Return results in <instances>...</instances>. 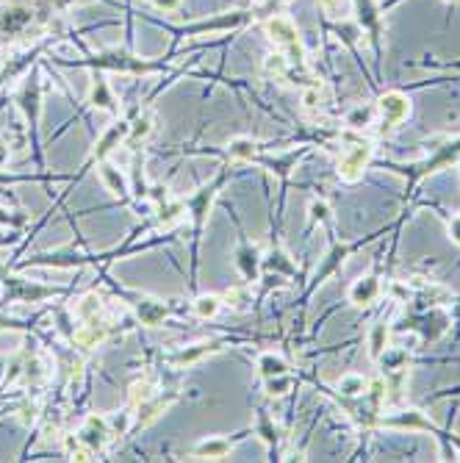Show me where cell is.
I'll return each instance as SVG.
<instances>
[{
  "label": "cell",
  "mask_w": 460,
  "mask_h": 463,
  "mask_svg": "<svg viewBox=\"0 0 460 463\" xmlns=\"http://www.w3.org/2000/svg\"><path fill=\"white\" fill-rule=\"evenodd\" d=\"M194 311H197L200 317H214V314L219 311V297H214V294L200 297V300L194 302Z\"/></svg>",
  "instance_id": "21"
},
{
  "label": "cell",
  "mask_w": 460,
  "mask_h": 463,
  "mask_svg": "<svg viewBox=\"0 0 460 463\" xmlns=\"http://www.w3.org/2000/svg\"><path fill=\"white\" fill-rule=\"evenodd\" d=\"M266 70L275 72V75H283L286 72V59L283 56H269L266 59Z\"/></svg>",
  "instance_id": "26"
},
{
  "label": "cell",
  "mask_w": 460,
  "mask_h": 463,
  "mask_svg": "<svg viewBox=\"0 0 460 463\" xmlns=\"http://www.w3.org/2000/svg\"><path fill=\"white\" fill-rule=\"evenodd\" d=\"M100 175H103V181L109 184V189L114 191V194H125V181H122V175L116 172L111 164H103V169H100Z\"/></svg>",
  "instance_id": "15"
},
{
  "label": "cell",
  "mask_w": 460,
  "mask_h": 463,
  "mask_svg": "<svg viewBox=\"0 0 460 463\" xmlns=\"http://www.w3.org/2000/svg\"><path fill=\"white\" fill-rule=\"evenodd\" d=\"M449 236L460 244V214L458 216H452V222H449Z\"/></svg>",
  "instance_id": "31"
},
{
  "label": "cell",
  "mask_w": 460,
  "mask_h": 463,
  "mask_svg": "<svg viewBox=\"0 0 460 463\" xmlns=\"http://www.w3.org/2000/svg\"><path fill=\"white\" fill-rule=\"evenodd\" d=\"M0 377H3V361H0Z\"/></svg>",
  "instance_id": "34"
},
{
  "label": "cell",
  "mask_w": 460,
  "mask_h": 463,
  "mask_svg": "<svg viewBox=\"0 0 460 463\" xmlns=\"http://www.w3.org/2000/svg\"><path fill=\"white\" fill-rule=\"evenodd\" d=\"M389 347V327L386 324H374V330H371V339H369V352H371V358H380L383 352Z\"/></svg>",
  "instance_id": "12"
},
{
  "label": "cell",
  "mask_w": 460,
  "mask_h": 463,
  "mask_svg": "<svg viewBox=\"0 0 460 463\" xmlns=\"http://www.w3.org/2000/svg\"><path fill=\"white\" fill-rule=\"evenodd\" d=\"M258 367H261V374L269 380V377H280V374H286V361L283 358H275V355H264L261 361H258Z\"/></svg>",
  "instance_id": "13"
},
{
  "label": "cell",
  "mask_w": 460,
  "mask_h": 463,
  "mask_svg": "<svg viewBox=\"0 0 460 463\" xmlns=\"http://www.w3.org/2000/svg\"><path fill=\"white\" fill-rule=\"evenodd\" d=\"M253 139H233L230 141V156L236 159H253Z\"/></svg>",
  "instance_id": "22"
},
{
  "label": "cell",
  "mask_w": 460,
  "mask_h": 463,
  "mask_svg": "<svg viewBox=\"0 0 460 463\" xmlns=\"http://www.w3.org/2000/svg\"><path fill=\"white\" fill-rule=\"evenodd\" d=\"M319 9H322L327 17H333V20H341V17H346V3H344V0H319Z\"/></svg>",
  "instance_id": "19"
},
{
  "label": "cell",
  "mask_w": 460,
  "mask_h": 463,
  "mask_svg": "<svg viewBox=\"0 0 460 463\" xmlns=\"http://www.w3.org/2000/svg\"><path fill=\"white\" fill-rule=\"evenodd\" d=\"M236 261H239V269L244 272V278L255 280L258 278V250L250 247L247 242L239 247V253H236Z\"/></svg>",
  "instance_id": "7"
},
{
  "label": "cell",
  "mask_w": 460,
  "mask_h": 463,
  "mask_svg": "<svg viewBox=\"0 0 460 463\" xmlns=\"http://www.w3.org/2000/svg\"><path fill=\"white\" fill-rule=\"evenodd\" d=\"M92 100H94V106H100V109H114V97L109 94V86H106L103 81H97V84H94Z\"/></svg>",
  "instance_id": "18"
},
{
  "label": "cell",
  "mask_w": 460,
  "mask_h": 463,
  "mask_svg": "<svg viewBox=\"0 0 460 463\" xmlns=\"http://www.w3.org/2000/svg\"><path fill=\"white\" fill-rule=\"evenodd\" d=\"M446 322H449V319H446L441 311H430V314H424V317L414 319V324H411V327H414V330H419V333H421L427 342H433V339H438V336L446 330Z\"/></svg>",
  "instance_id": "4"
},
{
  "label": "cell",
  "mask_w": 460,
  "mask_h": 463,
  "mask_svg": "<svg viewBox=\"0 0 460 463\" xmlns=\"http://www.w3.org/2000/svg\"><path fill=\"white\" fill-rule=\"evenodd\" d=\"M23 109L28 111V116H36V109H39V86L36 84H28L23 89Z\"/></svg>",
  "instance_id": "16"
},
{
  "label": "cell",
  "mask_w": 460,
  "mask_h": 463,
  "mask_svg": "<svg viewBox=\"0 0 460 463\" xmlns=\"http://www.w3.org/2000/svg\"><path fill=\"white\" fill-rule=\"evenodd\" d=\"M211 349H216V342H211V344H197V347L181 352V355H178V364H191V361L203 358V355H206V352H211Z\"/></svg>",
  "instance_id": "20"
},
{
  "label": "cell",
  "mask_w": 460,
  "mask_h": 463,
  "mask_svg": "<svg viewBox=\"0 0 460 463\" xmlns=\"http://www.w3.org/2000/svg\"><path fill=\"white\" fill-rule=\"evenodd\" d=\"M369 119H371V111H366V109H358L355 114L349 116V125H352V128H364Z\"/></svg>",
  "instance_id": "27"
},
{
  "label": "cell",
  "mask_w": 460,
  "mask_h": 463,
  "mask_svg": "<svg viewBox=\"0 0 460 463\" xmlns=\"http://www.w3.org/2000/svg\"><path fill=\"white\" fill-rule=\"evenodd\" d=\"M319 103H322L319 89H305V92H302V106H305V109H319Z\"/></svg>",
  "instance_id": "24"
},
{
  "label": "cell",
  "mask_w": 460,
  "mask_h": 463,
  "mask_svg": "<svg viewBox=\"0 0 460 463\" xmlns=\"http://www.w3.org/2000/svg\"><path fill=\"white\" fill-rule=\"evenodd\" d=\"M159 9H164V11H172V9H178V3L181 0H153Z\"/></svg>",
  "instance_id": "32"
},
{
  "label": "cell",
  "mask_w": 460,
  "mask_h": 463,
  "mask_svg": "<svg viewBox=\"0 0 460 463\" xmlns=\"http://www.w3.org/2000/svg\"><path fill=\"white\" fill-rule=\"evenodd\" d=\"M377 109H380V116L386 125H399L411 116V100L402 92H386L380 97Z\"/></svg>",
  "instance_id": "3"
},
{
  "label": "cell",
  "mask_w": 460,
  "mask_h": 463,
  "mask_svg": "<svg viewBox=\"0 0 460 463\" xmlns=\"http://www.w3.org/2000/svg\"><path fill=\"white\" fill-rule=\"evenodd\" d=\"M228 449H230L228 441H206V444L200 447V455H208V458H222Z\"/></svg>",
  "instance_id": "23"
},
{
  "label": "cell",
  "mask_w": 460,
  "mask_h": 463,
  "mask_svg": "<svg viewBox=\"0 0 460 463\" xmlns=\"http://www.w3.org/2000/svg\"><path fill=\"white\" fill-rule=\"evenodd\" d=\"M266 34H269V39H272L275 45L286 47L289 53H294L299 59V53H302V50H299V34L291 20H286V17H272V20L266 23Z\"/></svg>",
  "instance_id": "2"
},
{
  "label": "cell",
  "mask_w": 460,
  "mask_h": 463,
  "mask_svg": "<svg viewBox=\"0 0 460 463\" xmlns=\"http://www.w3.org/2000/svg\"><path fill=\"white\" fill-rule=\"evenodd\" d=\"M103 439H106V422L97 417L86 419V424H84V430H81V441L89 444L92 449H97V447L103 444Z\"/></svg>",
  "instance_id": "8"
},
{
  "label": "cell",
  "mask_w": 460,
  "mask_h": 463,
  "mask_svg": "<svg viewBox=\"0 0 460 463\" xmlns=\"http://www.w3.org/2000/svg\"><path fill=\"white\" fill-rule=\"evenodd\" d=\"M383 424H389V427H408V430H433V422H427L419 411H402L399 417L383 419Z\"/></svg>",
  "instance_id": "6"
},
{
  "label": "cell",
  "mask_w": 460,
  "mask_h": 463,
  "mask_svg": "<svg viewBox=\"0 0 460 463\" xmlns=\"http://www.w3.org/2000/svg\"><path fill=\"white\" fill-rule=\"evenodd\" d=\"M311 216L322 222V219H327V216H330V206H327L324 200H314V203H311Z\"/></svg>",
  "instance_id": "25"
},
{
  "label": "cell",
  "mask_w": 460,
  "mask_h": 463,
  "mask_svg": "<svg viewBox=\"0 0 460 463\" xmlns=\"http://www.w3.org/2000/svg\"><path fill=\"white\" fill-rule=\"evenodd\" d=\"M150 134V119L144 116V119H136L134 122V139H141V136H147Z\"/></svg>",
  "instance_id": "29"
},
{
  "label": "cell",
  "mask_w": 460,
  "mask_h": 463,
  "mask_svg": "<svg viewBox=\"0 0 460 463\" xmlns=\"http://www.w3.org/2000/svg\"><path fill=\"white\" fill-rule=\"evenodd\" d=\"M369 383L361 377V374H344L341 380H339V392L344 394V397H361V394H366Z\"/></svg>",
  "instance_id": "11"
},
{
  "label": "cell",
  "mask_w": 460,
  "mask_h": 463,
  "mask_svg": "<svg viewBox=\"0 0 460 463\" xmlns=\"http://www.w3.org/2000/svg\"><path fill=\"white\" fill-rule=\"evenodd\" d=\"M28 23H31V11H28V9H20V6L3 11V17H0V25H3L6 31H20V28Z\"/></svg>",
  "instance_id": "9"
},
{
  "label": "cell",
  "mask_w": 460,
  "mask_h": 463,
  "mask_svg": "<svg viewBox=\"0 0 460 463\" xmlns=\"http://www.w3.org/2000/svg\"><path fill=\"white\" fill-rule=\"evenodd\" d=\"M6 159H9V144L0 141V164H6Z\"/></svg>",
  "instance_id": "33"
},
{
  "label": "cell",
  "mask_w": 460,
  "mask_h": 463,
  "mask_svg": "<svg viewBox=\"0 0 460 463\" xmlns=\"http://www.w3.org/2000/svg\"><path fill=\"white\" fill-rule=\"evenodd\" d=\"M369 159H371V141L369 139H355L349 147H344L341 161H339V178L346 184L361 181L364 169H366Z\"/></svg>",
  "instance_id": "1"
},
{
  "label": "cell",
  "mask_w": 460,
  "mask_h": 463,
  "mask_svg": "<svg viewBox=\"0 0 460 463\" xmlns=\"http://www.w3.org/2000/svg\"><path fill=\"white\" fill-rule=\"evenodd\" d=\"M286 389H289V380H283V374H280V377H269V394H283L286 392Z\"/></svg>",
  "instance_id": "30"
},
{
  "label": "cell",
  "mask_w": 460,
  "mask_h": 463,
  "mask_svg": "<svg viewBox=\"0 0 460 463\" xmlns=\"http://www.w3.org/2000/svg\"><path fill=\"white\" fill-rule=\"evenodd\" d=\"M139 317L147 324H156L164 317V305H159V302H141L139 305Z\"/></svg>",
  "instance_id": "17"
},
{
  "label": "cell",
  "mask_w": 460,
  "mask_h": 463,
  "mask_svg": "<svg viewBox=\"0 0 460 463\" xmlns=\"http://www.w3.org/2000/svg\"><path fill=\"white\" fill-rule=\"evenodd\" d=\"M383 358V367H389L391 372H402L405 369V364H408V352L405 349H389L380 355Z\"/></svg>",
  "instance_id": "14"
},
{
  "label": "cell",
  "mask_w": 460,
  "mask_h": 463,
  "mask_svg": "<svg viewBox=\"0 0 460 463\" xmlns=\"http://www.w3.org/2000/svg\"><path fill=\"white\" fill-rule=\"evenodd\" d=\"M377 294H380V280L374 278V275L361 278L349 289V300L355 302V305H369V302L377 300Z\"/></svg>",
  "instance_id": "5"
},
{
  "label": "cell",
  "mask_w": 460,
  "mask_h": 463,
  "mask_svg": "<svg viewBox=\"0 0 460 463\" xmlns=\"http://www.w3.org/2000/svg\"><path fill=\"white\" fill-rule=\"evenodd\" d=\"M122 134H125V128H114V131H111V134H109L106 139L100 141V153H109V150H111V144H114V141L119 139Z\"/></svg>",
  "instance_id": "28"
},
{
  "label": "cell",
  "mask_w": 460,
  "mask_h": 463,
  "mask_svg": "<svg viewBox=\"0 0 460 463\" xmlns=\"http://www.w3.org/2000/svg\"><path fill=\"white\" fill-rule=\"evenodd\" d=\"M460 156V139L458 141H452V144H446L441 153H438L433 161H427V166H424V172H438L441 166H446L449 161H455Z\"/></svg>",
  "instance_id": "10"
}]
</instances>
